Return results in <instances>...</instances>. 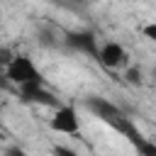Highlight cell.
Segmentation results:
<instances>
[{
  "instance_id": "cell-5",
  "label": "cell",
  "mask_w": 156,
  "mask_h": 156,
  "mask_svg": "<svg viewBox=\"0 0 156 156\" xmlns=\"http://www.w3.org/2000/svg\"><path fill=\"white\" fill-rule=\"evenodd\" d=\"M98 63L102 68H107V71H119V68L129 66V54L119 41H105V44H100Z\"/></svg>"
},
{
  "instance_id": "cell-15",
  "label": "cell",
  "mask_w": 156,
  "mask_h": 156,
  "mask_svg": "<svg viewBox=\"0 0 156 156\" xmlns=\"http://www.w3.org/2000/svg\"><path fill=\"white\" fill-rule=\"evenodd\" d=\"M154 80H156V68H154Z\"/></svg>"
},
{
  "instance_id": "cell-3",
  "label": "cell",
  "mask_w": 156,
  "mask_h": 156,
  "mask_svg": "<svg viewBox=\"0 0 156 156\" xmlns=\"http://www.w3.org/2000/svg\"><path fill=\"white\" fill-rule=\"evenodd\" d=\"M17 95L22 102L27 105H41V107H58V98L44 85V80L39 83H24V85H17Z\"/></svg>"
},
{
  "instance_id": "cell-10",
  "label": "cell",
  "mask_w": 156,
  "mask_h": 156,
  "mask_svg": "<svg viewBox=\"0 0 156 156\" xmlns=\"http://www.w3.org/2000/svg\"><path fill=\"white\" fill-rule=\"evenodd\" d=\"M141 34H144L149 41H154V44H156V22H149V24H144V27H141Z\"/></svg>"
},
{
  "instance_id": "cell-14",
  "label": "cell",
  "mask_w": 156,
  "mask_h": 156,
  "mask_svg": "<svg viewBox=\"0 0 156 156\" xmlns=\"http://www.w3.org/2000/svg\"><path fill=\"white\" fill-rule=\"evenodd\" d=\"M0 20H2V7H0Z\"/></svg>"
},
{
  "instance_id": "cell-4",
  "label": "cell",
  "mask_w": 156,
  "mask_h": 156,
  "mask_svg": "<svg viewBox=\"0 0 156 156\" xmlns=\"http://www.w3.org/2000/svg\"><path fill=\"white\" fill-rule=\"evenodd\" d=\"M63 44H66L68 49L78 51V54H85V56L95 58V61H98V56H100V44H98V37H95L90 29L68 32V34L63 37Z\"/></svg>"
},
{
  "instance_id": "cell-8",
  "label": "cell",
  "mask_w": 156,
  "mask_h": 156,
  "mask_svg": "<svg viewBox=\"0 0 156 156\" xmlns=\"http://www.w3.org/2000/svg\"><path fill=\"white\" fill-rule=\"evenodd\" d=\"M136 154H139V156H156V141L149 136L146 141H141V144L136 146Z\"/></svg>"
},
{
  "instance_id": "cell-1",
  "label": "cell",
  "mask_w": 156,
  "mask_h": 156,
  "mask_svg": "<svg viewBox=\"0 0 156 156\" xmlns=\"http://www.w3.org/2000/svg\"><path fill=\"white\" fill-rule=\"evenodd\" d=\"M5 76L10 78L12 85H24V83H39V80H44L41 71L37 68V63L27 54H15L12 61L5 68Z\"/></svg>"
},
{
  "instance_id": "cell-2",
  "label": "cell",
  "mask_w": 156,
  "mask_h": 156,
  "mask_svg": "<svg viewBox=\"0 0 156 156\" xmlns=\"http://www.w3.org/2000/svg\"><path fill=\"white\" fill-rule=\"evenodd\" d=\"M83 105H85V110H88L90 115H95L100 122L110 124L112 129H115V127L127 117V115L122 112V107H117L115 102H110V100H105V98H100V95L85 98V100H83Z\"/></svg>"
},
{
  "instance_id": "cell-6",
  "label": "cell",
  "mask_w": 156,
  "mask_h": 156,
  "mask_svg": "<svg viewBox=\"0 0 156 156\" xmlns=\"http://www.w3.org/2000/svg\"><path fill=\"white\" fill-rule=\"evenodd\" d=\"M49 127L58 134H78L80 132V119L73 105H58L56 112L49 119Z\"/></svg>"
},
{
  "instance_id": "cell-13",
  "label": "cell",
  "mask_w": 156,
  "mask_h": 156,
  "mask_svg": "<svg viewBox=\"0 0 156 156\" xmlns=\"http://www.w3.org/2000/svg\"><path fill=\"white\" fill-rule=\"evenodd\" d=\"M12 83H10V78L5 76V71H0V90H7Z\"/></svg>"
},
{
  "instance_id": "cell-11",
  "label": "cell",
  "mask_w": 156,
  "mask_h": 156,
  "mask_svg": "<svg viewBox=\"0 0 156 156\" xmlns=\"http://www.w3.org/2000/svg\"><path fill=\"white\" fill-rule=\"evenodd\" d=\"M12 56H15V54H12L10 49H0V71L7 68V63L12 61Z\"/></svg>"
},
{
  "instance_id": "cell-7",
  "label": "cell",
  "mask_w": 156,
  "mask_h": 156,
  "mask_svg": "<svg viewBox=\"0 0 156 156\" xmlns=\"http://www.w3.org/2000/svg\"><path fill=\"white\" fill-rule=\"evenodd\" d=\"M124 80H127L129 85H141V83H144V73H141V68H139V66H129L127 73H124Z\"/></svg>"
},
{
  "instance_id": "cell-16",
  "label": "cell",
  "mask_w": 156,
  "mask_h": 156,
  "mask_svg": "<svg viewBox=\"0 0 156 156\" xmlns=\"http://www.w3.org/2000/svg\"><path fill=\"white\" fill-rule=\"evenodd\" d=\"M151 139H154V141H156V132H154V136H151Z\"/></svg>"
},
{
  "instance_id": "cell-9",
  "label": "cell",
  "mask_w": 156,
  "mask_h": 156,
  "mask_svg": "<svg viewBox=\"0 0 156 156\" xmlns=\"http://www.w3.org/2000/svg\"><path fill=\"white\" fill-rule=\"evenodd\" d=\"M51 154H54V156H78L76 149H71V146H66V144H56V146L51 149Z\"/></svg>"
},
{
  "instance_id": "cell-12",
  "label": "cell",
  "mask_w": 156,
  "mask_h": 156,
  "mask_svg": "<svg viewBox=\"0 0 156 156\" xmlns=\"http://www.w3.org/2000/svg\"><path fill=\"white\" fill-rule=\"evenodd\" d=\"M5 156H27V151H24L22 146L12 144V146H7V149H5Z\"/></svg>"
}]
</instances>
